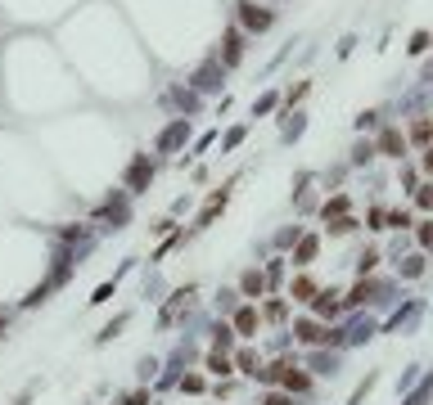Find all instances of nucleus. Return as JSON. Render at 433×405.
<instances>
[{
  "instance_id": "8",
  "label": "nucleus",
  "mask_w": 433,
  "mask_h": 405,
  "mask_svg": "<svg viewBox=\"0 0 433 405\" xmlns=\"http://www.w3.org/2000/svg\"><path fill=\"white\" fill-rule=\"evenodd\" d=\"M411 54H424V50H433V32L429 27H420V32H411V45H406Z\"/></svg>"
},
{
  "instance_id": "20",
  "label": "nucleus",
  "mask_w": 433,
  "mask_h": 405,
  "mask_svg": "<svg viewBox=\"0 0 433 405\" xmlns=\"http://www.w3.org/2000/svg\"><path fill=\"white\" fill-rule=\"evenodd\" d=\"M388 225H393V230H406V225H411V212H393Z\"/></svg>"
},
{
  "instance_id": "9",
  "label": "nucleus",
  "mask_w": 433,
  "mask_h": 405,
  "mask_svg": "<svg viewBox=\"0 0 433 405\" xmlns=\"http://www.w3.org/2000/svg\"><path fill=\"white\" fill-rule=\"evenodd\" d=\"M293 333H298L303 342H321V338H325V333H321V324H316V320H303V324H298Z\"/></svg>"
},
{
  "instance_id": "5",
  "label": "nucleus",
  "mask_w": 433,
  "mask_h": 405,
  "mask_svg": "<svg viewBox=\"0 0 433 405\" xmlns=\"http://www.w3.org/2000/svg\"><path fill=\"white\" fill-rule=\"evenodd\" d=\"M185 135H190V122H185V118H176L172 127H167V131L158 135V149H162V153H167V149H176V144H181Z\"/></svg>"
},
{
  "instance_id": "17",
  "label": "nucleus",
  "mask_w": 433,
  "mask_h": 405,
  "mask_svg": "<svg viewBox=\"0 0 433 405\" xmlns=\"http://www.w3.org/2000/svg\"><path fill=\"white\" fill-rule=\"evenodd\" d=\"M275 104H280V95H275V90H271V95H262L258 104H253V118H258V113H271Z\"/></svg>"
},
{
  "instance_id": "6",
  "label": "nucleus",
  "mask_w": 433,
  "mask_h": 405,
  "mask_svg": "<svg viewBox=\"0 0 433 405\" xmlns=\"http://www.w3.org/2000/svg\"><path fill=\"white\" fill-rule=\"evenodd\" d=\"M406 144H424V149H429L433 144V118H415L411 131H406Z\"/></svg>"
},
{
  "instance_id": "21",
  "label": "nucleus",
  "mask_w": 433,
  "mask_h": 405,
  "mask_svg": "<svg viewBox=\"0 0 433 405\" xmlns=\"http://www.w3.org/2000/svg\"><path fill=\"white\" fill-rule=\"evenodd\" d=\"M420 244H429V248H433V221H424V230H420Z\"/></svg>"
},
{
  "instance_id": "16",
  "label": "nucleus",
  "mask_w": 433,
  "mask_h": 405,
  "mask_svg": "<svg viewBox=\"0 0 433 405\" xmlns=\"http://www.w3.org/2000/svg\"><path fill=\"white\" fill-rule=\"evenodd\" d=\"M375 158V140H361L357 149H352V162H370Z\"/></svg>"
},
{
  "instance_id": "14",
  "label": "nucleus",
  "mask_w": 433,
  "mask_h": 405,
  "mask_svg": "<svg viewBox=\"0 0 433 405\" xmlns=\"http://www.w3.org/2000/svg\"><path fill=\"white\" fill-rule=\"evenodd\" d=\"M293 298H298V302H312L316 298V284H312V279H298V284H293Z\"/></svg>"
},
{
  "instance_id": "18",
  "label": "nucleus",
  "mask_w": 433,
  "mask_h": 405,
  "mask_svg": "<svg viewBox=\"0 0 433 405\" xmlns=\"http://www.w3.org/2000/svg\"><path fill=\"white\" fill-rule=\"evenodd\" d=\"M312 257H316V239H303V244H298V266H307Z\"/></svg>"
},
{
  "instance_id": "15",
  "label": "nucleus",
  "mask_w": 433,
  "mask_h": 405,
  "mask_svg": "<svg viewBox=\"0 0 433 405\" xmlns=\"http://www.w3.org/2000/svg\"><path fill=\"white\" fill-rule=\"evenodd\" d=\"M307 90H312V81H298V86H293V90H289V95H284V104H303V99H307Z\"/></svg>"
},
{
  "instance_id": "1",
  "label": "nucleus",
  "mask_w": 433,
  "mask_h": 405,
  "mask_svg": "<svg viewBox=\"0 0 433 405\" xmlns=\"http://www.w3.org/2000/svg\"><path fill=\"white\" fill-rule=\"evenodd\" d=\"M235 27L244 36L249 32H271V27H275V10H267V5H253V0H239L235 5Z\"/></svg>"
},
{
  "instance_id": "23",
  "label": "nucleus",
  "mask_w": 433,
  "mask_h": 405,
  "mask_svg": "<svg viewBox=\"0 0 433 405\" xmlns=\"http://www.w3.org/2000/svg\"><path fill=\"white\" fill-rule=\"evenodd\" d=\"M424 81H433V59H429V64H424Z\"/></svg>"
},
{
  "instance_id": "22",
  "label": "nucleus",
  "mask_w": 433,
  "mask_h": 405,
  "mask_svg": "<svg viewBox=\"0 0 433 405\" xmlns=\"http://www.w3.org/2000/svg\"><path fill=\"white\" fill-rule=\"evenodd\" d=\"M424 176H433V144L424 149Z\"/></svg>"
},
{
  "instance_id": "24",
  "label": "nucleus",
  "mask_w": 433,
  "mask_h": 405,
  "mask_svg": "<svg viewBox=\"0 0 433 405\" xmlns=\"http://www.w3.org/2000/svg\"><path fill=\"white\" fill-rule=\"evenodd\" d=\"M267 405H289V401H284V396H271V401Z\"/></svg>"
},
{
  "instance_id": "3",
  "label": "nucleus",
  "mask_w": 433,
  "mask_h": 405,
  "mask_svg": "<svg viewBox=\"0 0 433 405\" xmlns=\"http://www.w3.org/2000/svg\"><path fill=\"white\" fill-rule=\"evenodd\" d=\"M375 153H384V158H406V131L401 127H384L375 135Z\"/></svg>"
},
{
  "instance_id": "13",
  "label": "nucleus",
  "mask_w": 433,
  "mask_h": 405,
  "mask_svg": "<svg viewBox=\"0 0 433 405\" xmlns=\"http://www.w3.org/2000/svg\"><path fill=\"white\" fill-rule=\"evenodd\" d=\"M172 104H181L185 113H190V108H199V95L195 90H172Z\"/></svg>"
},
{
  "instance_id": "19",
  "label": "nucleus",
  "mask_w": 433,
  "mask_h": 405,
  "mask_svg": "<svg viewBox=\"0 0 433 405\" xmlns=\"http://www.w3.org/2000/svg\"><path fill=\"white\" fill-rule=\"evenodd\" d=\"M415 202H420L424 212H433V185H420V190H415Z\"/></svg>"
},
{
  "instance_id": "7",
  "label": "nucleus",
  "mask_w": 433,
  "mask_h": 405,
  "mask_svg": "<svg viewBox=\"0 0 433 405\" xmlns=\"http://www.w3.org/2000/svg\"><path fill=\"white\" fill-rule=\"evenodd\" d=\"M221 73H226V68L216 64V59L203 68V73H195V95H199V90H216V86H221Z\"/></svg>"
},
{
  "instance_id": "10",
  "label": "nucleus",
  "mask_w": 433,
  "mask_h": 405,
  "mask_svg": "<svg viewBox=\"0 0 433 405\" xmlns=\"http://www.w3.org/2000/svg\"><path fill=\"white\" fill-rule=\"evenodd\" d=\"M235 329H239V333H253V329H258V311H253V306L239 311V315H235Z\"/></svg>"
},
{
  "instance_id": "12",
  "label": "nucleus",
  "mask_w": 433,
  "mask_h": 405,
  "mask_svg": "<svg viewBox=\"0 0 433 405\" xmlns=\"http://www.w3.org/2000/svg\"><path fill=\"white\" fill-rule=\"evenodd\" d=\"M262 284H267V279H262L258 270H249V275H244V284H239V288H244L249 298H258V293H262Z\"/></svg>"
},
{
  "instance_id": "4",
  "label": "nucleus",
  "mask_w": 433,
  "mask_h": 405,
  "mask_svg": "<svg viewBox=\"0 0 433 405\" xmlns=\"http://www.w3.org/2000/svg\"><path fill=\"white\" fill-rule=\"evenodd\" d=\"M149 181H153V162L145 158V153H136V158H131V171H127V185L140 190V185H149Z\"/></svg>"
},
{
  "instance_id": "2",
  "label": "nucleus",
  "mask_w": 433,
  "mask_h": 405,
  "mask_svg": "<svg viewBox=\"0 0 433 405\" xmlns=\"http://www.w3.org/2000/svg\"><path fill=\"white\" fill-rule=\"evenodd\" d=\"M244 41H249V36L239 32V27H226V32H221V54H216V64L235 68L239 59H244Z\"/></svg>"
},
{
  "instance_id": "11",
  "label": "nucleus",
  "mask_w": 433,
  "mask_h": 405,
  "mask_svg": "<svg viewBox=\"0 0 433 405\" xmlns=\"http://www.w3.org/2000/svg\"><path fill=\"white\" fill-rule=\"evenodd\" d=\"M379 118H384L379 108H361V113H357V131H370V127H379Z\"/></svg>"
}]
</instances>
